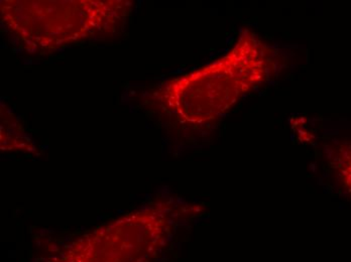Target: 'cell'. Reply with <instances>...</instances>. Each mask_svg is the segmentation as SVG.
I'll return each mask as SVG.
<instances>
[{
    "mask_svg": "<svg viewBox=\"0 0 351 262\" xmlns=\"http://www.w3.org/2000/svg\"><path fill=\"white\" fill-rule=\"evenodd\" d=\"M273 63V50L256 33L245 29L224 56L169 81L160 100L181 122H211L265 82Z\"/></svg>",
    "mask_w": 351,
    "mask_h": 262,
    "instance_id": "1",
    "label": "cell"
},
{
    "mask_svg": "<svg viewBox=\"0 0 351 262\" xmlns=\"http://www.w3.org/2000/svg\"><path fill=\"white\" fill-rule=\"evenodd\" d=\"M128 1H2L1 19L21 42L58 49L117 31L130 14Z\"/></svg>",
    "mask_w": 351,
    "mask_h": 262,
    "instance_id": "2",
    "label": "cell"
},
{
    "mask_svg": "<svg viewBox=\"0 0 351 262\" xmlns=\"http://www.w3.org/2000/svg\"><path fill=\"white\" fill-rule=\"evenodd\" d=\"M334 167L343 186L351 194V144L341 146L334 157Z\"/></svg>",
    "mask_w": 351,
    "mask_h": 262,
    "instance_id": "3",
    "label": "cell"
}]
</instances>
